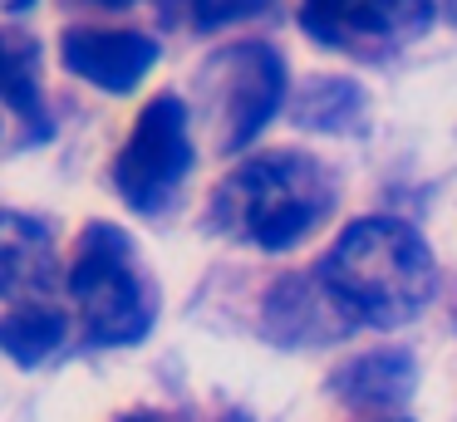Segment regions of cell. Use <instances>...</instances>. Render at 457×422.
I'll return each mask as SVG.
<instances>
[{
	"label": "cell",
	"mask_w": 457,
	"mask_h": 422,
	"mask_svg": "<svg viewBox=\"0 0 457 422\" xmlns=\"http://www.w3.org/2000/svg\"><path fill=\"white\" fill-rule=\"evenodd\" d=\"M320 285L345 310L349 324L394 329L428 310L433 300V251L398 216H364L339 231L329 255L320 261Z\"/></svg>",
	"instance_id": "obj_1"
},
{
	"label": "cell",
	"mask_w": 457,
	"mask_h": 422,
	"mask_svg": "<svg viewBox=\"0 0 457 422\" xmlns=\"http://www.w3.org/2000/svg\"><path fill=\"white\" fill-rule=\"evenodd\" d=\"M335 211V182L310 153L276 147L241 162L212 196V226L256 251H290Z\"/></svg>",
	"instance_id": "obj_2"
},
{
	"label": "cell",
	"mask_w": 457,
	"mask_h": 422,
	"mask_svg": "<svg viewBox=\"0 0 457 422\" xmlns=\"http://www.w3.org/2000/svg\"><path fill=\"white\" fill-rule=\"evenodd\" d=\"M70 294L84 319V334L109 349L138 343L158 319V285H153L133 236L113 221L84 226L70 265Z\"/></svg>",
	"instance_id": "obj_3"
},
{
	"label": "cell",
	"mask_w": 457,
	"mask_h": 422,
	"mask_svg": "<svg viewBox=\"0 0 457 422\" xmlns=\"http://www.w3.org/2000/svg\"><path fill=\"white\" fill-rule=\"evenodd\" d=\"M202 118L217 153H241L286 103V64L270 45H231L197 69Z\"/></svg>",
	"instance_id": "obj_4"
},
{
	"label": "cell",
	"mask_w": 457,
	"mask_h": 422,
	"mask_svg": "<svg viewBox=\"0 0 457 422\" xmlns=\"http://www.w3.org/2000/svg\"><path fill=\"white\" fill-rule=\"evenodd\" d=\"M192 172V113L178 94L143 103L129 143L113 157V186L143 216H162Z\"/></svg>",
	"instance_id": "obj_5"
},
{
	"label": "cell",
	"mask_w": 457,
	"mask_h": 422,
	"mask_svg": "<svg viewBox=\"0 0 457 422\" xmlns=\"http://www.w3.org/2000/svg\"><path fill=\"white\" fill-rule=\"evenodd\" d=\"M437 0H300L310 39L349 59H388L428 35Z\"/></svg>",
	"instance_id": "obj_6"
},
{
	"label": "cell",
	"mask_w": 457,
	"mask_h": 422,
	"mask_svg": "<svg viewBox=\"0 0 457 422\" xmlns=\"http://www.w3.org/2000/svg\"><path fill=\"white\" fill-rule=\"evenodd\" d=\"M60 59L70 74L84 84L104 88V94H133L153 64H158V45L138 29H94L74 25L60 35Z\"/></svg>",
	"instance_id": "obj_7"
},
{
	"label": "cell",
	"mask_w": 457,
	"mask_h": 422,
	"mask_svg": "<svg viewBox=\"0 0 457 422\" xmlns=\"http://www.w3.org/2000/svg\"><path fill=\"white\" fill-rule=\"evenodd\" d=\"M54 231L25 211H0V300H30L54 285Z\"/></svg>",
	"instance_id": "obj_8"
},
{
	"label": "cell",
	"mask_w": 457,
	"mask_h": 422,
	"mask_svg": "<svg viewBox=\"0 0 457 422\" xmlns=\"http://www.w3.org/2000/svg\"><path fill=\"white\" fill-rule=\"evenodd\" d=\"M266 324L280 339H295V343H320V339L354 329L345 319V310L329 300L325 285H310V280H280L266 304Z\"/></svg>",
	"instance_id": "obj_9"
},
{
	"label": "cell",
	"mask_w": 457,
	"mask_h": 422,
	"mask_svg": "<svg viewBox=\"0 0 457 422\" xmlns=\"http://www.w3.org/2000/svg\"><path fill=\"white\" fill-rule=\"evenodd\" d=\"M0 98L15 108L35 143L50 133V108L40 94V45L15 29H0Z\"/></svg>",
	"instance_id": "obj_10"
},
{
	"label": "cell",
	"mask_w": 457,
	"mask_h": 422,
	"mask_svg": "<svg viewBox=\"0 0 457 422\" xmlns=\"http://www.w3.org/2000/svg\"><path fill=\"white\" fill-rule=\"evenodd\" d=\"M290 113L300 128H315V133H354L364 123V94L349 79H310Z\"/></svg>",
	"instance_id": "obj_11"
},
{
	"label": "cell",
	"mask_w": 457,
	"mask_h": 422,
	"mask_svg": "<svg viewBox=\"0 0 457 422\" xmlns=\"http://www.w3.org/2000/svg\"><path fill=\"white\" fill-rule=\"evenodd\" d=\"M408 388H413V359L408 353H369L335 378V393L345 402H398Z\"/></svg>",
	"instance_id": "obj_12"
},
{
	"label": "cell",
	"mask_w": 457,
	"mask_h": 422,
	"mask_svg": "<svg viewBox=\"0 0 457 422\" xmlns=\"http://www.w3.org/2000/svg\"><path fill=\"white\" fill-rule=\"evenodd\" d=\"M64 343V314L45 304H21L15 314L0 319V349L11 353L21 368H40L54 349Z\"/></svg>",
	"instance_id": "obj_13"
},
{
	"label": "cell",
	"mask_w": 457,
	"mask_h": 422,
	"mask_svg": "<svg viewBox=\"0 0 457 422\" xmlns=\"http://www.w3.org/2000/svg\"><path fill=\"white\" fill-rule=\"evenodd\" d=\"M270 0H182V10L192 15L197 29H212V25H227V20H241V15H256L266 10Z\"/></svg>",
	"instance_id": "obj_14"
},
{
	"label": "cell",
	"mask_w": 457,
	"mask_h": 422,
	"mask_svg": "<svg viewBox=\"0 0 457 422\" xmlns=\"http://www.w3.org/2000/svg\"><path fill=\"white\" fill-rule=\"evenodd\" d=\"M35 0H0V15H21V10H30Z\"/></svg>",
	"instance_id": "obj_15"
},
{
	"label": "cell",
	"mask_w": 457,
	"mask_h": 422,
	"mask_svg": "<svg viewBox=\"0 0 457 422\" xmlns=\"http://www.w3.org/2000/svg\"><path fill=\"white\" fill-rule=\"evenodd\" d=\"M123 422H172V418H162V412H133V418H123Z\"/></svg>",
	"instance_id": "obj_16"
},
{
	"label": "cell",
	"mask_w": 457,
	"mask_h": 422,
	"mask_svg": "<svg viewBox=\"0 0 457 422\" xmlns=\"http://www.w3.org/2000/svg\"><path fill=\"white\" fill-rule=\"evenodd\" d=\"M99 5H113V10H119V5H133V0H99Z\"/></svg>",
	"instance_id": "obj_17"
},
{
	"label": "cell",
	"mask_w": 457,
	"mask_h": 422,
	"mask_svg": "<svg viewBox=\"0 0 457 422\" xmlns=\"http://www.w3.org/2000/svg\"><path fill=\"white\" fill-rule=\"evenodd\" d=\"M447 15H453V20H457V0H447Z\"/></svg>",
	"instance_id": "obj_18"
}]
</instances>
